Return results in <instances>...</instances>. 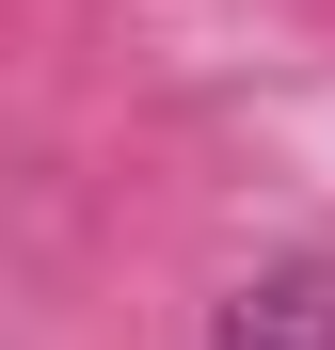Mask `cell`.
Here are the masks:
<instances>
[{"label":"cell","mask_w":335,"mask_h":350,"mask_svg":"<svg viewBox=\"0 0 335 350\" xmlns=\"http://www.w3.org/2000/svg\"><path fill=\"white\" fill-rule=\"evenodd\" d=\"M208 350H335V271L319 255L303 271H240L223 319H208Z\"/></svg>","instance_id":"1"}]
</instances>
